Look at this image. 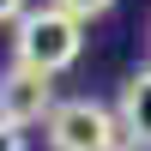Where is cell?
<instances>
[{
    "label": "cell",
    "mask_w": 151,
    "mask_h": 151,
    "mask_svg": "<svg viewBox=\"0 0 151 151\" xmlns=\"http://www.w3.org/2000/svg\"><path fill=\"white\" fill-rule=\"evenodd\" d=\"M0 151H24V127H12V121H0Z\"/></svg>",
    "instance_id": "cell-6"
},
{
    "label": "cell",
    "mask_w": 151,
    "mask_h": 151,
    "mask_svg": "<svg viewBox=\"0 0 151 151\" xmlns=\"http://www.w3.org/2000/svg\"><path fill=\"white\" fill-rule=\"evenodd\" d=\"M55 115V79L36 67H12L0 73V121L12 127H30V121H48Z\"/></svg>",
    "instance_id": "cell-3"
},
{
    "label": "cell",
    "mask_w": 151,
    "mask_h": 151,
    "mask_svg": "<svg viewBox=\"0 0 151 151\" xmlns=\"http://www.w3.org/2000/svg\"><path fill=\"white\" fill-rule=\"evenodd\" d=\"M85 24L73 18V12H60V6H36V12H24L18 18V36H12V48H18V67H36V73H67L73 60H79V48H85Z\"/></svg>",
    "instance_id": "cell-1"
},
{
    "label": "cell",
    "mask_w": 151,
    "mask_h": 151,
    "mask_svg": "<svg viewBox=\"0 0 151 151\" xmlns=\"http://www.w3.org/2000/svg\"><path fill=\"white\" fill-rule=\"evenodd\" d=\"M115 121H121V133H127V145L151 151V67L133 73V79L121 85V109H115Z\"/></svg>",
    "instance_id": "cell-4"
},
{
    "label": "cell",
    "mask_w": 151,
    "mask_h": 151,
    "mask_svg": "<svg viewBox=\"0 0 151 151\" xmlns=\"http://www.w3.org/2000/svg\"><path fill=\"white\" fill-rule=\"evenodd\" d=\"M24 18V0H0V24H18Z\"/></svg>",
    "instance_id": "cell-7"
},
{
    "label": "cell",
    "mask_w": 151,
    "mask_h": 151,
    "mask_svg": "<svg viewBox=\"0 0 151 151\" xmlns=\"http://www.w3.org/2000/svg\"><path fill=\"white\" fill-rule=\"evenodd\" d=\"M115 151H139V145H115Z\"/></svg>",
    "instance_id": "cell-8"
},
{
    "label": "cell",
    "mask_w": 151,
    "mask_h": 151,
    "mask_svg": "<svg viewBox=\"0 0 151 151\" xmlns=\"http://www.w3.org/2000/svg\"><path fill=\"white\" fill-rule=\"evenodd\" d=\"M42 127H48V145L55 151H115L121 145V121L109 115L103 103H91V97L55 103V115H48Z\"/></svg>",
    "instance_id": "cell-2"
},
{
    "label": "cell",
    "mask_w": 151,
    "mask_h": 151,
    "mask_svg": "<svg viewBox=\"0 0 151 151\" xmlns=\"http://www.w3.org/2000/svg\"><path fill=\"white\" fill-rule=\"evenodd\" d=\"M55 6H60V12H73V18L85 24V18H97V12H109L115 0H55Z\"/></svg>",
    "instance_id": "cell-5"
}]
</instances>
